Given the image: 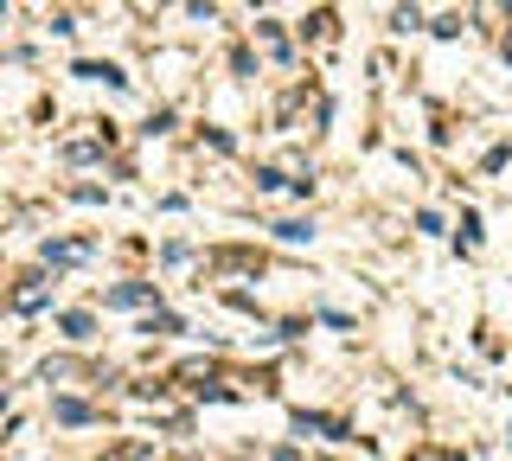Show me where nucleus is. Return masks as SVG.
Listing matches in <instances>:
<instances>
[{
  "mask_svg": "<svg viewBox=\"0 0 512 461\" xmlns=\"http://www.w3.org/2000/svg\"><path fill=\"white\" fill-rule=\"evenodd\" d=\"M109 301H116V308H141V301H148V289H116Z\"/></svg>",
  "mask_w": 512,
  "mask_h": 461,
  "instance_id": "obj_1",
  "label": "nucleus"
}]
</instances>
